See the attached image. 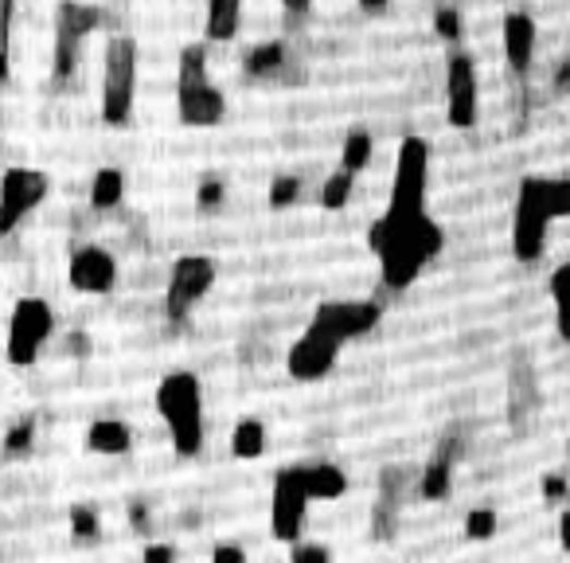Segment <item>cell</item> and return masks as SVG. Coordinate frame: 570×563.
Masks as SVG:
<instances>
[{
    "label": "cell",
    "mask_w": 570,
    "mask_h": 563,
    "mask_svg": "<svg viewBox=\"0 0 570 563\" xmlns=\"http://www.w3.org/2000/svg\"><path fill=\"white\" fill-rule=\"evenodd\" d=\"M56 333V313L44 298H20L9 313V340L4 357L12 368H32L44 352V345Z\"/></svg>",
    "instance_id": "52a82bcc"
},
{
    "label": "cell",
    "mask_w": 570,
    "mask_h": 563,
    "mask_svg": "<svg viewBox=\"0 0 570 563\" xmlns=\"http://www.w3.org/2000/svg\"><path fill=\"white\" fill-rule=\"evenodd\" d=\"M340 340L325 337L320 328L308 325L305 333H301L298 340L290 345V357H286V368H290V375L298 380V384H313V380H325L332 368H337L340 360Z\"/></svg>",
    "instance_id": "4fadbf2b"
},
{
    "label": "cell",
    "mask_w": 570,
    "mask_h": 563,
    "mask_svg": "<svg viewBox=\"0 0 570 563\" xmlns=\"http://www.w3.org/2000/svg\"><path fill=\"white\" fill-rule=\"evenodd\" d=\"M141 563H177V548L165 544V540H157V544H145Z\"/></svg>",
    "instance_id": "e575fe53"
},
{
    "label": "cell",
    "mask_w": 570,
    "mask_h": 563,
    "mask_svg": "<svg viewBox=\"0 0 570 563\" xmlns=\"http://www.w3.org/2000/svg\"><path fill=\"white\" fill-rule=\"evenodd\" d=\"M298 196H301V180L293 177V172H281V177H274V180H270V192H266V204H270V212H286V207H290Z\"/></svg>",
    "instance_id": "83f0119b"
},
{
    "label": "cell",
    "mask_w": 570,
    "mask_h": 563,
    "mask_svg": "<svg viewBox=\"0 0 570 563\" xmlns=\"http://www.w3.org/2000/svg\"><path fill=\"white\" fill-rule=\"evenodd\" d=\"M216 278H219L216 259H207V254H180L177 263H172L169 286H165V313L172 321H184L211 294Z\"/></svg>",
    "instance_id": "ba28073f"
},
{
    "label": "cell",
    "mask_w": 570,
    "mask_h": 563,
    "mask_svg": "<svg viewBox=\"0 0 570 563\" xmlns=\"http://www.w3.org/2000/svg\"><path fill=\"white\" fill-rule=\"evenodd\" d=\"M102 24V9L98 4H83V0H59L56 9V51H51V83L63 86L75 79L83 44L98 32Z\"/></svg>",
    "instance_id": "8992f818"
},
{
    "label": "cell",
    "mask_w": 570,
    "mask_h": 563,
    "mask_svg": "<svg viewBox=\"0 0 570 563\" xmlns=\"http://www.w3.org/2000/svg\"><path fill=\"white\" fill-rule=\"evenodd\" d=\"M453 489V469H449V462L446 458H438V462H430V466L422 469V481H419V493L426 501H441Z\"/></svg>",
    "instance_id": "d4e9b609"
},
{
    "label": "cell",
    "mask_w": 570,
    "mask_h": 563,
    "mask_svg": "<svg viewBox=\"0 0 570 563\" xmlns=\"http://www.w3.org/2000/svg\"><path fill=\"white\" fill-rule=\"evenodd\" d=\"M71 532H75L78 540H90V536L98 532V513H94L90 505H75L71 508Z\"/></svg>",
    "instance_id": "836d02e7"
},
{
    "label": "cell",
    "mask_w": 570,
    "mask_h": 563,
    "mask_svg": "<svg viewBox=\"0 0 570 563\" xmlns=\"http://www.w3.org/2000/svg\"><path fill=\"white\" fill-rule=\"evenodd\" d=\"M570 212V184L551 177H524L516 192L512 216V254L520 263H535L547 247V231L555 219Z\"/></svg>",
    "instance_id": "7a4b0ae2"
},
{
    "label": "cell",
    "mask_w": 570,
    "mask_h": 563,
    "mask_svg": "<svg viewBox=\"0 0 570 563\" xmlns=\"http://www.w3.org/2000/svg\"><path fill=\"white\" fill-rule=\"evenodd\" d=\"M496 532H500V513L496 508H469L465 513L469 540H493Z\"/></svg>",
    "instance_id": "4316f807"
},
{
    "label": "cell",
    "mask_w": 570,
    "mask_h": 563,
    "mask_svg": "<svg viewBox=\"0 0 570 563\" xmlns=\"http://www.w3.org/2000/svg\"><path fill=\"white\" fill-rule=\"evenodd\" d=\"M281 9H286V16H305L313 9V0H281Z\"/></svg>",
    "instance_id": "74e56055"
},
{
    "label": "cell",
    "mask_w": 570,
    "mask_h": 563,
    "mask_svg": "<svg viewBox=\"0 0 570 563\" xmlns=\"http://www.w3.org/2000/svg\"><path fill=\"white\" fill-rule=\"evenodd\" d=\"M441 243H446V235H441L438 219H430V212L419 219L379 216L367 231V247L384 266V282L391 290H407L438 259Z\"/></svg>",
    "instance_id": "6da1fadb"
},
{
    "label": "cell",
    "mask_w": 570,
    "mask_h": 563,
    "mask_svg": "<svg viewBox=\"0 0 570 563\" xmlns=\"http://www.w3.org/2000/svg\"><path fill=\"white\" fill-rule=\"evenodd\" d=\"M384 321V306L379 301H320L308 325L320 328L332 340H360L367 333H375V325Z\"/></svg>",
    "instance_id": "30bf717a"
},
{
    "label": "cell",
    "mask_w": 570,
    "mask_h": 563,
    "mask_svg": "<svg viewBox=\"0 0 570 563\" xmlns=\"http://www.w3.org/2000/svg\"><path fill=\"white\" fill-rule=\"evenodd\" d=\"M51 192V177L39 169H4L0 172V239L12 235L28 212H36Z\"/></svg>",
    "instance_id": "9c48e42d"
},
{
    "label": "cell",
    "mask_w": 570,
    "mask_h": 563,
    "mask_svg": "<svg viewBox=\"0 0 570 563\" xmlns=\"http://www.w3.org/2000/svg\"><path fill=\"white\" fill-rule=\"evenodd\" d=\"M223 200H227V184L219 177H207L204 184L196 188V204L204 207V212H216Z\"/></svg>",
    "instance_id": "d6a6232c"
},
{
    "label": "cell",
    "mask_w": 570,
    "mask_h": 563,
    "mask_svg": "<svg viewBox=\"0 0 570 563\" xmlns=\"http://www.w3.org/2000/svg\"><path fill=\"white\" fill-rule=\"evenodd\" d=\"M290 563H332V552L320 540H298L290 552Z\"/></svg>",
    "instance_id": "1f68e13d"
},
{
    "label": "cell",
    "mask_w": 570,
    "mask_h": 563,
    "mask_svg": "<svg viewBox=\"0 0 570 563\" xmlns=\"http://www.w3.org/2000/svg\"><path fill=\"white\" fill-rule=\"evenodd\" d=\"M157 415L169 422L177 458H196L204 451V387L192 372H169L157 384Z\"/></svg>",
    "instance_id": "3957f363"
},
{
    "label": "cell",
    "mask_w": 570,
    "mask_h": 563,
    "mask_svg": "<svg viewBox=\"0 0 570 563\" xmlns=\"http://www.w3.org/2000/svg\"><path fill=\"white\" fill-rule=\"evenodd\" d=\"M375 157V137L367 130H352L344 137V145H340V169L352 172V177H360V172L372 165Z\"/></svg>",
    "instance_id": "603a6c76"
},
{
    "label": "cell",
    "mask_w": 570,
    "mask_h": 563,
    "mask_svg": "<svg viewBox=\"0 0 570 563\" xmlns=\"http://www.w3.org/2000/svg\"><path fill=\"white\" fill-rule=\"evenodd\" d=\"M305 516H308V498L305 489H301L298 466L278 469L270 489V536L281 540V544H298Z\"/></svg>",
    "instance_id": "8fae6325"
},
{
    "label": "cell",
    "mask_w": 570,
    "mask_h": 563,
    "mask_svg": "<svg viewBox=\"0 0 570 563\" xmlns=\"http://www.w3.org/2000/svg\"><path fill=\"white\" fill-rule=\"evenodd\" d=\"M360 9H364V12H384L387 0H360Z\"/></svg>",
    "instance_id": "f35d334b"
},
{
    "label": "cell",
    "mask_w": 570,
    "mask_h": 563,
    "mask_svg": "<svg viewBox=\"0 0 570 563\" xmlns=\"http://www.w3.org/2000/svg\"><path fill=\"white\" fill-rule=\"evenodd\" d=\"M500 39H505V59H508V67H512V75L527 79L532 59H535V39H539L535 20L527 16V12H508L505 28H500Z\"/></svg>",
    "instance_id": "2e32d148"
},
{
    "label": "cell",
    "mask_w": 570,
    "mask_h": 563,
    "mask_svg": "<svg viewBox=\"0 0 570 563\" xmlns=\"http://www.w3.org/2000/svg\"><path fill=\"white\" fill-rule=\"evenodd\" d=\"M177 113L184 125H196V130H207V125H219L227 113V98L219 94V86L211 79L192 86H177Z\"/></svg>",
    "instance_id": "9a60e30c"
},
{
    "label": "cell",
    "mask_w": 570,
    "mask_h": 563,
    "mask_svg": "<svg viewBox=\"0 0 570 563\" xmlns=\"http://www.w3.org/2000/svg\"><path fill=\"white\" fill-rule=\"evenodd\" d=\"M567 278H570V266L562 263L559 271L551 274V298H555V310H559V333L567 337Z\"/></svg>",
    "instance_id": "4dcf8cb0"
},
{
    "label": "cell",
    "mask_w": 570,
    "mask_h": 563,
    "mask_svg": "<svg viewBox=\"0 0 570 563\" xmlns=\"http://www.w3.org/2000/svg\"><path fill=\"white\" fill-rule=\"evenodd\" d=\"M434 32H438V39H446V44H458L461 39V12L441 4V9L434 12Z\"/></svg>",
    "instance_id": "f546056e"
},
{
    "label": "cell",
    "mask_w": 570,
    "mask_h": 563,
    "mask_svg": "<svg viewBox=\"0 0 570 563\" xmlns=\"http://www.w3.org/2000/svg\"><path fill=\"white\" fill-rule=\"evenodd\" d=\"M137 63L141 47L133 36H110L102 59V118L106 125H125L137 106Z\"/></svg>",
    "instance_id": "277c9868"
},
{
    "label": "cell",
    "mask_w": 570,
    "mask_h": 563,
    "mask_svg": "<svg viewBox=\"0 0 570 563\" xmlns=\"http://www.w3.org/2000/svg\"><path fill=\"white\" fill-rule=\"evenodd\" d=\"M481 110L477 94V63L465 51H453L446 67V118L453 130H473Z\"/></svg>",
    "instance_id": "7c38bea8"
},
{
    "label": "cell",
    "mask_w": 570,
    "mask_h": 563,
    "mask_svg": "<svg viewBox=\"0 0 570 563\" xmlns=\"http://www.w3.org/2000/svg\"><path fill=\"white\" fill-rule=\"evenodd\" d=\"M543 493H547V501H562V498H567V478H562V474L543 478Z\"/></svg>",
    "instance_id": "8d00e7d4"
},
{
    "label": "cell",
    "mask_w": 570,
    "mask_h": 563,
    "mask_svg": "<svg viewBox=\"0 0 570 563\" xmlns=\"http://www.w3.org/2000/svg\"><path fill=\"white\" fill-rule=\"evenodd\" d=\"M286 67V44L281 39H266V44L251 47L243 56V75L246 79H266V75H278Z\"/></svg>",
    "instance_id": "44dd1931"
},
{
    "label": "cell",
    "mask_w": 570,
    "mask_h": 563,
    "mask_svg": "<svg viewBox=\"0 0 570 563\" xmlns=\"http://www.w3.org/2000/svg\"><path fill=\"white\" fill-rule=\"evenodd\" d=\"M32 439H36V419H20L9 434H4V451L9 454H28L32 451Z\"/></svg>",
    "instance_id": "f1b7e54d"
},
{
    "label": "cell",
    "mask_w": 570,
    "mask_h": 563,
    "mask_svg": "<svg viewBox=\"0 0 570 563\" xmlns=\"http://www.w3.org/2000/svg\"><path fill=\"white\" fill-rule=\"evenodd\" d=\"M133 446V431L122 419H94L86 427V451L90 454H125Z\"/></svg>",
    "instance_id": "d6986e66"
},
{
    "label": "cell",
    "mask_w": 570,
    "mask_h": 563,
    "mask_svg": "<svg viewBox=\"0 0 570 563\" xmlns=\"http://www.w3.org/2000/svg\"><path fill=\"white\" fill-rule=\"evenodd\" d=\"M426 188H430V145L426 137H402L399 157H395L391 200H387V219H419L426 216Z\"/></svg>",
    "instance_id": "5b68a950"
},
{
    "label": "cell",
    "mask_w": 570,
    "mask_h": 563,
    "mask_svg": "<svg viewBox=\"0 0 570 563\" xmlns=\"http://www.w3.org/2000/svg\"><path fill=\"white\" fill-rule=\"evenodd\" d=\"M263 451H266V422L254 419V415H243L231 431V454L239 462H254L263 458Z\"/></svg>",
    "instance_id": "ffe728a7"
},
{
    "label": "cell",
    "mask_w": 570,
    "mask_h": 563,
    "mask_svg": "<svg viewBox=\"0 0 570 563\" xmlns=\"http://www.w3.org/2000/svg\"><path fill=\"white\" fill-rule=\"evenodd\" d=\"M211 563H246V552L239 544H216L211 548Z\"/></svg>",
    "instance_id": "d590c367"
},
{
    "label": "cell",
    "mask_w": 570,
    "mask_h": 563,
    "mask_svg": "<svg viewBox=\"0 0 570 563\" xmlns=\"http://www.w3.org/2000/svg\"><path fill=\"white\" fill-rule=\"evenodd\" d=\"M352 188H355L352 172L337 169L332 177L325 180V184H320V192H317L320 207H325V212H344V207L352 204Z\"/></svg>",
    "instance_id": "cb8c5ba5"
},
{
    "label": "cell",
    "mask_w": 570,
    "mask_h": 563,
    "mask_svg": "<svg viewBox=\"0 0 570 563\" xmlns=\"http://www.w3.org/2000/svg\"><path fill=\"white\" fill-rule=\"evenodd\" d=\"M243 24V0H207V44H231Z\"/></svg>",
    "instance_id": "ac0fdd59"
},
{
    "label": "cell",
    "mask_w": 570,
    "mask_h": 563,
    "mask_svg": "<svg viewBox=\"0 0 570 563\" xmlns=\"http://www.w3.org/2000/svg\"><path fill=\"white\" fill-rule=\"evenodd\" d=\"M301 489H305L308 501H337L348 493L344 469L332 466V462H313V466H298Z\"/></svg>",
    "instance_id": "e0dca14e"
},
{
    "label": "cell",
    "mask_w": 570,
    "mask_h": 563,
    "mask_svg": "<svg viewBox=\"0 0 570 563\" xmlns=\"http://www.w3.org/2000/svg\"><path fill=\"white\" fill-rule=\"evenodd\" d=\"M12 24H16V0H0V86L12 75Z\"/></svg>",
    "instance_id": "484cf974"
},
{
    "label": "cell",
    "mask_w": 570,
    "mask_h": 563,
    "mask_svg": "<svg viewBox=\"0 0 570 563\" xmlns=\"http://www.w3.org/2000/svg\"><path fill=\"white\" fill-rule=\"evenodd\" d=\"M125 200V172L122 169H98L90 180V207L94 212H113Z\"/></svg>",
    "instance_id": "7402d4cb"
},
{
    "label": "cell",
    "mask_w": 570,
    "mask_h": 563,
    "mask_svg": "<svg viewBox=\"0 0 570 563\" xmlns=\"http://www.w3.org/2000/svg\"><path fill=\"white\" fill-rule=\"evenodd\" d=\"M66 282L75 286L78 294H110L118 286V263L106 247H78L66 263Z\"/></svg>",
    "instance_id": "5bb4252c"
}]
</instances>
